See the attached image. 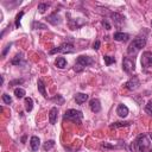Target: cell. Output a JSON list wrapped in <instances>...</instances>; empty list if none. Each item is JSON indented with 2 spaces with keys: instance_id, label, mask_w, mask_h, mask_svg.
<instances>
[{
  "instance_id": "6da1fadb",
  "label": "cell",
  "mask_w": 152,
  "mask_h": 152,
  "mask_svg": "<svg viewBox=\"0 0 152 152\" xmlns=\"http://www.w3.org/2000/svg\"><path fill=\"white\" fill-rule=\"evenodd\" d=\"M131 151L132 152H152V147H151V142L147 138L146 134H141L137 138V140L134 142H132L131 145Z\"/></svg>"
},
{
  "instance_id": "7a4b0ae2",
  "label": "cell",
  "mask_w": 152,
  "mask_h": 152,
  "mask_svg": "<svg viewBox=\"0 0 152 152\" xmlns=\"http://www.w3.org/2000/svg\"><path fill=\"white\" fill-rule=\"evenodd\" d=\"M146 44V38L145 37H137L134 38L131 44L127 48V53L128 55H137Z\"/></svg>"
},
{
  "instance_id": "3957f363",
  "label": "cell",
  "mask_w": 152,
  "mask_h": 152,
  "mask_svg": "<svg viewBox=\"0 0 152 152\" xmlns=\"http://www.w3.org/2000/svg\"><path fill=\"white\" fill-rule=\"evenodd\" d=\"M94 63V61H93V58L91 57H89V56H78L77 57V59H76V62H75V65H74V70L76 71V72H81L86 66H89V65H91Z\"/></svg>"
},
{
  "instance_id": "277c9868",
  "label": "cell",
  "mask_w": 152,
  "mask_h": 152,
  "mask_svg": "<svg viewBox=\"0 0 152 152\" xmlns=\"http://www.w3.org/2000/svg\"><path fill=\"white\" fill-rule=\"evenodd\" d=\"M64 120H69V121H72L75 124H81L82 119H83V114L81 110H76V109H68L65 113H64V116H63Z\"/></svg>"
},
{
  "instance_id": "5b68a950",
  "label": "cell",
  "mask_w": 152,
  "mask_h": 152,
  "mask_svg": "<svg viewBox=\"0 0 152 152\" xmlns=\"http://www.w3.org/2000/svg\"><path fill=\"white\" fill-rule=\"evenodd\" d=\"M74 45L71 43H63L61 44L57 48H53L52 50H50V55H53V53H57V52H62V53H71L74 52Z\"/></svg>"
},
{
  "instance_id": "8992f818",
  "label": "cell",
  "mask_w": 152,
  "mask_h": 152,
  "mask_svg": "<svg viewBox=\"0 0 152 152\" xmlns=\"http://www.w3.org/2000/svg\"><path fill=\"white\" fill-rule=\"evenodd\" d=\"M134 66H135L134 58H131V57H125L124 58V61H122V70L125 72L131 74L134 70Z\"/></svg>"
},
{
  "instance_id": "52a82bcc",
  "label": "cell",
  "mask_w": 152,
  "mask_h": 152,
  "mask_svg": "<svg viewBox=\"0 0 152 152\" xmlns=\"http://www.w3.org/2000/svg\"><path fill=\"white\" fill-rule=\"evenodd\" d=\"M141 65L144 68H148V66L152 65V52H150V51L142 52V56H141Z\"/></svg>"
},
{
  "instance_id": "ba28073f",
  "label": "cell",
  "mask_w": 152,
  "mask_h": 152,
  "mask_svg": "<svg viewBox=\"0 0 152 152\" xmlns=\"http://www.w3.org/2000/svg\"><path fill=\"white\" fill-rule=\"evenodd\" d=\"M140 86V82H139V80H138V77H132L131 80H128L126 83H125V87H126V89H128V90H135L138 87Z\"/></svg>"
},
{
  "instance_id": "9c48e42d",
  "label": "cell",
  "mask_w": 152,
  "mask_h": 152,
  "mask_svg": "<svg viewBox=\"0 0 152 152\" xmlns=\"http://www.w3.org/2000/svg\"><path fill=\"white\" fill-rule=\"evenodd\" d=\"M57 118H58V110L57 107H52L49 112V121L51 125H55L57 122Z\"/></svg>"
},
{
  "instance_id": "30bf717a",
  "label": "cell",
  "mask_w": 152,
  "mask_h": 152,
  "mask_svg": "<svg viewBox=\"0 0 152 152\" xmlns=\"http://www.w3.org/2000/svg\"><path fill=\"white\" fill-rule=\"evenodd\" d=\"M89 107H90L91 112H94V113H99V112L101 110V103H100L99 99H93V100H90V102H89Z\"/></svg>"
},
{
  "instance_id": "8fae6325",
  "label": "cell",
  "mask_w": 152,
  "mask_h": 152,
  "mask_svg": "<svg viewBox=\"0 0 152 152\" xmlns=\"http://www.w3.org/2000/svg\"><path fill=\"white\" fill-rule=\"evenodd\" d=\"M116 114L119 116H121V118H126L128 115V108L124 103H120L118 106V108H116Z\"/></svg>"
},
{
  "instance_id": "7c38bea8",
  "label": "cell",
  "mask_w": 152,
  "mask_h": 152,
  "mask_svg": "<svg viewBox=\"0 0 152 152\" xmlns=\"http://www.w3.org/2000/svg\"><path fill=\"white\" fill-rule=\"evenodd\" d=\"M30 146H31V150H32V151H37V150L39 148V146H40V140H39V138L36 137V135L31 137V139H30Z\"/></svg>"
},
{
  "instance_id": "4fadbf2b",
  "label": "cell",
  "mask_w": 152,
  "mask_h": 152,
  "mask_svg": "<svg viewBox=\"0 0 152 152\" xmlns=\"http://www.w3.org/2000/svg\"><path fill=\"white\" fill-rule=\"evenodd\" d=\"M110 17H112V19H113V21H114L115 25H120V24H122L125 21V17H122L121 14H119L116 12L110 13Z\"/></svg>"
},
{
  "instance_id": "5bb4252c",
  "label": "cell",
  "mask_w": 152,
  "mask_h": 152,
  "mask_svg": "<svg viewBox=\"0 0 152 152\" xmlns=\"http://www.w3.org/2000/svg\"><path fill=\"white\" fill-rule=\"evenodd\" d=\"M46 20H48L51 25H57V24L61 23V18H59V15H57V13H52V14H50V15L46 18Z\"/></svg>"
},
{
  "instance_id": "9a60e30c",
  "label": "cell",
  "mask_w": 152,
  "mask_h": 152,
  "mask_svg": "<svg viewBox=\"0 0 152 152\" xmlns=\"http://www.w3.org/2000/svg\"><path fill=\"white\" fill-rule=\"evenodd\" d=\"M87 100H88V95H87V94L77 93V94L75 95V101H76L77 104H82V103H84Z\"/></svg>"
},
{
  "instance_id": "2e32d148",
  "label": "cell",
  "mask_w": 152,
  "mask_h": 152,
  "mask_svg": "<svg viewBox=\"0 0 152 152\" xmlns=\"http://www.w3.org/2000/svg\"><path fill=\"white\" fill-rule=\"evenodd\" d=\"M128 37L129 36L127 33H124V32H115L114 36H113V38L118 42H126L128 39Z\"/></svg>"
},
{
  "instance_id": "e0dca14e",
  "label": "cell",
  "mask_w": 152,
  "mask_h": 152,
  "mask_svg": "<svg viewBox=\"0 0 152 152\" xmlns=\"http://www.w3.org/2000/svg\"><path fill=\"white\" fill-rule=\"evenodd\" d=\"M37 87H38V91L44 96V97H46L48 95H46V90H45V84H44V82H43V80H38L37 81Z\"/></svg>"
},
{
  "instance_id": "ac0fdd59",
  "label": "cell",
  "mask_w": 152,
  "mask_h": 152,
  "mask_svg": "<svg viewBox=\"0 0 152 152\" xmlns=\"http://www.w3.org/2000/svg\"><path fill=\"white\" fill-rule=\"evenodd\" d=\"M55 64H56L57 68L63 69V68H65V65H66V59H65L64 57H57L56 61H55Z\"/></svg>"
},
{
  "instance_id": "d6986e66",
  "label": "cell",
  "mask_w": 152,
  "mask_h": 152,
  "mask_svg": "<svg viewBox=\"0 0 152 152\" xmlns=\"http://www.w3.org/2000/svg\"><path fill=\"white\" fill-rule=\"evenodd\" d=\"M25 109L26 112H31L33 109V100L31 97H25Z\"/></svg>"
},
{
  "instance_id": "ffe728a7",
  "label": "cell",
  "mask_w": 152,
  "mask_h": 152,
  "mask_svg": "<svg viewBox=\"0 0 152 152\" xmlns=\"http://www.w3.org/2000/svg\"><path fill=\"white\" fill-rule=\"evenodd\" d=\"M32 28L33 30H46L48 27H46V25L45 24H42L40 21H37V20H34L33 23H32Z\"/></svg>"
},
{
  "instance_id": "44dd1931",
  "label": "cell",
  "mask_w": 152,
  "mask_h": 152,
  "mask_svg": "<svg viewBox=\"0 0 152 152\" xmlns=\"http://www.w3.org/2000/svg\"><path fill=\"white\" fill-rule=\"evenodd\" d=\"M11 63L13 65H21V64H24V61H23L21 55H15V57L11 61Z\"/></svg>"
},
{
  "instance_id": "7402d4cb",
  "label": "cell",
  "mask_w": 152,
  "mask_h": 152,
  "mask_svg": "<svg viewBox=\"0 0 152 152\" xmlns=\"http://www.w3.org/2000/svg\"><path fill=\"white\" fill-rule=\"evenodd\" d=\"M49 6H50L49 2H40V4L38 5V11H39L40 13H44V12L49 8Z\"/></svg>"
},
{
  "instance_id": "603a6c76",
  "label": "cell",
  "mask_w": 152,
  "mask_h": 152,
  "mask_svg": "<svg viewBox=\"0 0 152 152\" xmlns=\"http://www.w3.org/2000/svg\"><path fill=\"white\" fill-rule=\"evenodd\" d=\"M14 95L18 97V99H21L25 96V90L23 88H15L14 89Z\"/></svg>"
},
{
  "instance_id": "cb8c5ba5",
  "label": "cell",
  "mask_w": 152,
  "mask_h": 152,
  "mask_svg": "<svg viewBox=\"0 0 152 152\" xmlns=\"http://www.w3.org/2000/svg\"><path fill=\"white\" fill-rule=\"evenodd\" d=\"M53 146H55V140H49V141H46V142L43 145V150H44V151H49V150H51Z\"/></svg>"
},
{
  "instance_id": "d4e9b609",
  "label": "cell",
  "mask_w": 152,
  "mask_h": 152,
  "mask_svg": "<svg viewBox=\"0 0 152 152\" xmlns=\"http://www.w3.org/2000/svg\"><path fill=\"white\" fill-rule=\"evenodd\" d=\"M131 122L126 121V122H114L110 125V128H118V127H124V126H129Z\"/></svg>"
},
{
  "instance_id": "484cf974",
  "label": "cell",
  "mask_w": 152,
  "mask_h": 152,
  "mask_svg": "<svg viewBox=\"0 0 152 152\" xmlns=\"http://www.w3.org/2000/svg\"><path fill=\"white\" fill-rule=\"evenodd\" d=\"M103 61H104L106 65H110V64L115 63V58L112 56H103Z\"/></svg>"
},
{
  "instance_id": "4316f807",
  "label": "cell",
  "mask_w": 152,
  "mask_h": 152,
  "mask_svg": "<svg viewBox=\"0 0 152 152\" xmlns=\"http://www.w3.org/2000/svg\"><path fill=\"white\" fill-rule=\"evenodd\" d=\"M24 15V12H19L18 14H17V17H15V21H14V24H15V27H20V20H21V17Z\"/></svg>"
},
{
  "instance_id": "83f0119b",
  "label": "cell",
  "mask_w": 152,
  "mask_h": 152,
  "mask_svg": "<svg viewBox=\"0 0 152 152\" xmlns=\"http://www.w3.org/2000/svg\"><path fill=\"white\" fill-rule=\"evenodd\" d=\"M145 112H146L148 115L152 116V100H150V101L146 103V106H145Z\"/></svg>"
},
{
  "instance_id": "f1b7e54d",
  "label": "cell",
  "mask_w": 152,
  "mask_h": 152,
  "mask_svg": "<svg viewBox=\"0 0 152 152\" xmlns=\"http://www.w3.org/2000/svg\"><path fill=\"white\" fill-rule=\"evenodd\" d=\"M2 101H4V103L10 104V103H12V97L8 94H2Z\"/></svg>"
},
{
  "instance_id": "f546056e",
  "label": "cell",
  "mask_w": 152,
  "mask_h": 152,
  "mask_svg": "<svg viewBox=\"0 0 152 152\" xmlns=\"http://www.w3.org/2000/svg\"><path fill=\"white\" fill-rule=\"evenodd\" d=\"M52 100H53V101H56V102H58L59 104H62V103L64 102V99H63L61 95H57V96H55Z\"/></svg>"
},
{
  "instance_id": "4dcf8cb0",
  "label": "cell",
  "mask_w": 152,
  "mask_h": 152,
  "mask_svg": "<svg viewBox=\"0 0 152 152\" xmlns=\"http://www.w3.org/2000/svg\"><path fill=\"white\" fill-rule=\"evenodd\" d=\"M102 25H103V27H106V30H110V25L107 20H102Z\"/></svg>"
},
{
  "instance_id": "1f68e13d",
  "label": "cell",
  "mask_w": 152,
  "mask_h": 152,
  "mask_svg": "<svg viewBox=\"0 0 152 152\" xmlns=\"http://www.w3.org/2000/svg\"><path fill=\"white\" fill-rule=\"evenodd\" d=\"M99 48H100V42L99 40H95V43L93 44V49L94 50H99Z\"/></svg>"
},
{
  "instance_id": "d6a6232c",
  "label": "cell",
  "mask_w": 152,
  "mask_h": 152,
  "mask_svg": "<svg viewBox=\"0 0 152 152\" xmlns=\"http://www.w3.org/2000/svg\"><path fill=\"white\" fill-rule=\"evenodd\" d=\"M10 48H11V44H7L6 48H5V50L2 51V56H6V53H7V51L10 50Z\"/></svg>"
},
{
  "instance_id": "836d02e7",
  "label": "cell",
  "mask_w": 152,
  "mask_h": 152,
  "mask_svg": "<svg viewBox=\"0 0 152 152\" xmlns=\"http://www.w3.org/2000/svg\"><path fill=\"white\" fill-rule=\"evenodd\" d=\"M18 83H23V80H15V81H12V82H10V86L18 84Z\"/></svg>"
},
{
  "instance_id": "e575fe53",
  "label": "cell",
  "mask_w": 152,
  "mask_h": 152,
  "mask_svg": "<svg viewBox=\"0 0 152 152\" xmlns=\"http://www.w3.org/2000/svg\"><path fill=\"white\" fill-rule=\"evenodd\" d=\"M151 25H152V21H151Z\"/></svg>"
}]
</instances>
